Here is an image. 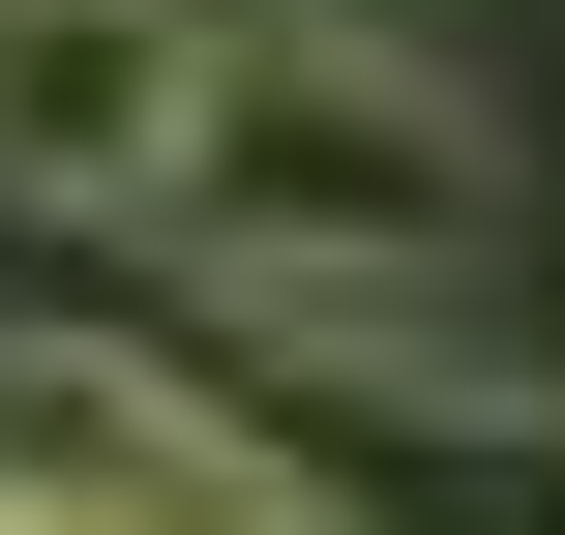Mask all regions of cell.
<instances>
[{
    "label": "cell",
    "mask_w": 565,
    "mask_h": 535,
    "mask_svg": "<svg viewBox=\"0 0 565 535\" xmlns=\"http://www.w3.org/2000/svg\"><path fill=\"white\" fill-rule=\"evenodd\" d=\"M0 535H60V506H30V477H0Z\"/></svg>",
    "instance_id": "obj_6"
},
{
    "label": "cell",
    "mask_w": 565,
    "mask_h": 535,
    "mask_svg": "<svg viewBox=\"0 0 565 535\" xmlns=\"http://www.w3.org/2000/svg\"><path fill=\"white\" fill-rule=\"evenodd\" d=\"M238 0H0V208H179Z\"/></svg>",
    "instance_id": "obj_4"
},
{
    "label": "cell",
    "mask_w": 565,
    "mask_h": 535,
    "mask_svg": "<svg viewBox=\"0 0 565 535\" xmlns=\"http://www.w3.org/2000/svg\"><path fill=\"white\" fill-rule=\"evenodd\" d=\"M179 535H328V506H179Z\"/></svg>",
    "instance_id": "obj_5"
},
{
    "label": "cell",
    "mask_w": 565,
    "mask_h": 535,
    "mask_svg": "<svg viewBox=\"0 0 565 535\" xmlns=\"http://www.w3.org/2000/svg\"><path fill=\"white\" fill-rule=\"evenodd\" d=\"M0 477L60 535H179V506H298V447L238 387H179L149 328H0Z\"/></svg>",
    "instance_id": "obj_2"
},
{
    "label": "cell",
    "mask_w": 565,
    "mask_h": 535,
    "mask_svg": "<svg viewBox=\"0 0 565 535\" xmlns=\"http://www.w3.org/2000/svg\"><path fill=\"white\" fill-rule=\"evenodd\" d=\"M298 506L328 535H565V387H447V357H298Z\"/></svg>",
    "instance_id": "obj_3"
},
{
    "label": "cell",
    "mask_w": 565,
    "mask_h": 535,
    "mask_svg": "<svg viewBox=\"0 0 565 535\" xmlns=\"http://www.w3.org/2000/svg\"><path fill=\"white\" fill-rule=\"evenodd\" d=\"M179 238L238 268V328H268V357H447V298H477V238H507V119H477L417 30L268 0V30H209Z\"/></svg>",
    "instance_id": "obj_1"
}]
</instances>
